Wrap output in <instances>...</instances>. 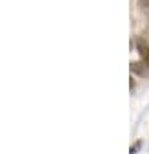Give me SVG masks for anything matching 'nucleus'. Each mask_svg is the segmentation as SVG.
Returning <instances> with one entry per match:
<instances>
[{"label":"nucleus","mask_w":149,"mask_h":154,"mask_svg":"<svg viewBox=\"0 0 149 154\" xmlns=\"http://www.w3.org/2000/svg\"><path fill=\"white\" fill-rule=\"evenodd\" d=\"M136 51H138L142 62H145L149 65V45H147V42L144 38H136Z\"/></svg>","instance_id":"obj_1"},{"label":"nucleus","mask_w":149,"mask_h":154,"mask_svg":"<svg viewBox=\"0 0 149 154\" xmlns=\"http://www.w3.org/2000/svg\"><path fill=\"white\" fill-rule=\"evenodd\" d=\"M147 63L145 62H133L131 63V71L133 72H136V74H140V76H144V74H147Z\"/></svg>","instance_id":"obj_2"},{"label":"nucleus","mask_w":149,"mask_h":154,"mask_svg":"<svg viewBox=\"0 0 149 154\" xmlns=\"http://www.w3.org/2000/svg\"><path fill=\"white\" fill-rule=\"evenodd\" d=\"M136 8H138V11H140L144 17L149 18V0H138V2H136Z\"/></svg>","instance_id":"obj_3"},{"label":"nucleus","mask_w":149,"mask_h":154,"mask_svg":"<svg viewBox=\"0 0 149 154\" xmlns=\"http://www.w3.org/2000/svg\"><path fill=\"white\" fill-rule=\"evenodd\" d=\"M140 147H142V141H136V143H135V145L129 149V154H136V150H138Z\"/></svg>","instance_id":"obj_4"}]
</instances>
